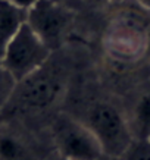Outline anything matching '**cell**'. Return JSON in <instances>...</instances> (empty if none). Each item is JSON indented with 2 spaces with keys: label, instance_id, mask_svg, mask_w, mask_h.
Wrapping results in <instances>:
<instances>
[{
  "label": "cell",
  "instance_id": "2e32d148",
  "mask_svg": "<svg viewBox=\"0 0 150 160\" xmlns=\"http://www.w3.org/2000/svg\"><path fill=\"white\" fill-rule=\"evenodd\" d=\"M56 160H71V159H66V157H62V156H59Z\"/></svg>",
  "mask_w": 150,
  "mask_h": 160
},
{
  "label": "cell",
  "instance_id": "ac0fdd59",
  "mask_svg": "<svg viewBox=\"0 0 150 160\" xmlns=\"http://www.w3.org/2000/svg\"><path fill=\"white\" fill-rule=\"evenodd\" d=\"M149 140H150V138H149Z\"/></svg>",
  "mask_w": 150,
  "mask_h": 160
},
{
  "label": "cell",
  "instance_id": "7a4b0ae2",
  "mask_svg": "<svg viewBox=\"0 0 150 160\" xmlns=\"http://www.w3.org/2000/svg\"><path fill=\"white\" fill-rule=\"evenodd\" d=\"M52 53L53 52L25 22L9 43L2 62L19 82L43 68Z\"/></svg>",
  "mask_w": 150,
  "mask_h": 160
},
{
  "label": "cell",
  "instance_id": "30bf717a",
  "mask_svg": "<svg viewBox=\"0 0 150 160\" xmlns=\"http://www.w3.org/2000/svg\"><path fill=\"white\" fill-rule=\"evenodd\" d=\"M122 160H150V140L134 138L121 157Z\"/></svg>",
  "mask_w": 150,
  "mask_h": 160
},
{
  "label": "cell",
  "instance_id": "7c38bea8",
  "mask_svg": "<svg viewBox=\"0 0 150 160\" xmlns=\"http://www.w3.org/2000/svg\"><path fill=\"white\" fill-rule=\"evenodd\" d=\"M85 2H88V3L93 6H103V5H107L112 0H85Z\"/></svg>",
  "mask_w": 150,
  "mask_h": 160
},
{
  "label": "cell",
  "instance_id": "8fae6325",
  "mask_svg": "<svg viewBox=\"0 0 150 160\" xmlns=\"http://www.w3.org/2000/svg\"><path fill=\"white\" fill-rule=\"evenodd\" d=\"M12 3H15L16 6H19V8H22V9H27L28 10L31 6L34 5L37 0H10Z\"/></svg>",
  "mask_w": 150,
  "mask_h": 160
},
{
  "label": "cell",
  "instance_id": "52a82bcc",
  "mask_svg": "<svg viewBox=\"0 0 150 160\" xmlns=\"http://www.w3.org/2000/svg\"><path fill=\"white\" fill-rule=\"evenodd\" d=\"M132 135L134 138H150V92L137 100L132 112Z\"/></svg>",
  "mask_w": 150,
  "mask_h": 160
},
{
  "label": "cell",
  "instance_id": "9a60e30c",
  "mask_svg": "<svg viewBox=\"0 0 150 160\" xmlns=\"http://www.w3.org/2000/svg\"><path fill=\"white\" fill-rule=\"evenodd\" d=\"M2 122H3V118H2V110H0V132H2Z\"/></svg>",
  "mask_w": 150,
  "mask_h": 160
},
{
  "label": "cell",
  "instance_id": "6da1fadb",
  "mask_svg": "<svg viewBox=\"0 0 150 160\" xmlns=\"http://www.w3.org/2000/svg\"><path fill=\"white\" fill-rule=\"evenodd\" d=\"M94 134L102 147L103 154L122 157L131 141L134 140L130 123L113 104L96 102L88 107L84 122Z\"/></svg>",
  "mask_w": 150,
  "mask_h": 160
},
{
  "label": "cell",
  "instance_id": "9c48e42d",
  "mask_svg": "<svg viewBox=\"0 0 150 160\" xmlns=\"http://www.w3.org/2000/svg\"><path fill=\"white\" fill-rule=\"evenodd\" d=\"M16 87H18V79L0 60V110L12 102Z\"/></svg>",
  "mask_w": 150,
  "mask_h": 160
},
{
  "label": "cell",
  "instance_id": "5b68a950",
  "mask_svg": "<svg viewBox=\"0 0 150 160\" xmlns=\"http://www.w3.org/2000/svg\"><path fill=\"white\" fill-rule=\"evenodd\" d=\"M47 65V63H46ZM46 65L37 72L18 82L13 98L24 110L40 112L53 106L63 91V79L52 69H46Z\"/></svg>",
  "mask_w": 150,
  "mask_h": 160
},
{
  "label": "cell",
  "instance_id": "5bb4252c",
  "mask_svg": "<svg viewBox=\"0 0 150 160\" xmlns=\"http://www.w3.org/2000/svg\"><path fill=\"white\" fill-rule=\"evenodd\" d=\"M97 160H122L121 157H113V156H106V154H102Z\"/></svg>",
  "mask_w": 150,
  "mask_h": 160
},
{
  "label": "cell",
  "instance_id": "277c9868",
  "mask_svg": "<svg viewBox=\"0 0 150 160\" xmlns=\"http://www.w3.org/2000/svg\"><path fill=\"white\" fill-rule=\"evenodd\" d=\"M53 138L59 156L71 160H97L102 147L84 122L72 118H58L53 123Z\"/></svg>",
  "mask_w": 150,
  "mask_h": 160
},
{
  "label": "cell",
  "instance_id": "8992f818",
  "mask_svg": "<svg viewBox=\"0 0 150 160\" xmlns=\"http://www.w3.org/2000/svg\"><path fill=\"white\" fill-rule=\"evenodd\" d=\"M25 22L27 9L16 6L10 0H0V60L12 38Z\"/></svg>",
  "mask_w": 150,
  "mask_h": 160
},
{
  "label": "cell",
  "instance_id": "ba28073f",
  "mask_svg": "<svg viewBox=\"0 0 150 160\" xmlns=\"http://www.w3.org/2000/svg\"><path fill=\"white\" fill-rule=\"evenodd\" d=\"M25 147L16 137L0 132V160H22Z\"/></svg>",
  "mask_w": 150,
  "mask_h": 160
},
{
  "label": "cell",
  "instance_id": "3957f363",
  "mask_svg": "<svg viewBox=\"0 0 150 160\" xmlns=\"http://www.w3.org/2000/svg\"><path fill=\"white\" fill-rule=\"evenodd\" d=\"M72 19L71 9L56 0H37L27 10V24L52 52L63 43Z\"/></svg>",
  "mask_w": 150,
  "mask_h": 160
},
{
  "label": "cell",
  "instance_id": "e0dca14e",
  "mask_svg": "<svg viewBox=\"0 0 150 160\" xmlns=\"http://www.w3.org/2000/svg\"><path fill=\"white\" fill-rule=\"evenodd\" d=\"M56 2H59V3H62L63 5V0H56Z\"/></svg>",
  "mask_w": 150,
  "mask_h": 160
},
{
  "label": "cell",
  "instance_id": "4fadbf2b",
  "mask_svg": "<svg viewBox=\"0 0 150 160\" xmlns=\"http://www.w3.org/2000/svg\"><path fill=\"white\" fill-rule=\"evenodd\" d=\"M136 3H138L140 6H143L144 9H149L150 10V0H134Z\"/></svg>",
  "mask_w": 150,
  "mask_h": 160
}]
</instances>
